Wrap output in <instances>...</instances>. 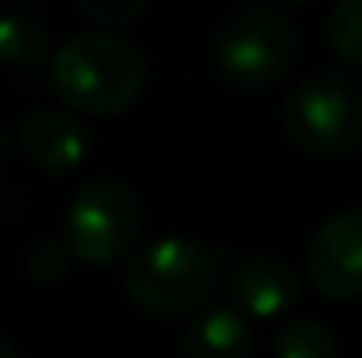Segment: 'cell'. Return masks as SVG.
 Wrapping results in <instances>:
<instances>
[{"label":"cell","instance_id":"8fae6325","mask_svg":"<svg viewBox=\"0 0 362 358\" xmlns=\"http://www.w3.org/2000/svg\"><path fill=\"white\" fill-rule=\"evenodd\" d=\"M274 358H338L334 334L317 320H292L274 338Z\"/></svg>","mask_w":362,"mask_h":358},{"label":"cell","instance_id":"30bf717a","mask_svg":"<svg viewBox=\"0 0 362 358\" xmlns=\"http://www.w3.org/2000/svg\"><path fill=\"white\" fill-rule=\"evenodd\" d=\"M49 60V25L32 7H11L0 14V64L35 71Z\"/></svg>","mask_w":362,"mask_h":358},{"label":"cell","instance_id":"52a82bcc","mask_svg":"<svg viewBox=\"0 0 362 358\" xmlns=\"http://www.w3.org/2000/svg\"><path fill=\"white\" fill-rule=\"evenodd\" d=\"M18 148L35 169L49 176H67L88 158L92 137L74 113L57 106H35L18 123Z\"/></svg>","mask_w":362,"mask_h":358},{"label":"cell","instance_id":"277c9868","mask_svg":"<svg viewBox=\"0 0 362 358\" xmlns=\"http://www.w3.org/2000/svg\"><path fill=\"white\" fill-rule=\"evenodd\" d=\"M285 137L313 158H341L362 148V78L345 67L306 74L281 99Z\"/></svg>","mask_w":362,"mask_h":358},{"label":"cell","instance_id":"8992f818","mask_svg":"<svg viewBox=\"0 0 362 358\" xmlns=\"http://www.w3.org/2000/svg\"><path fill=\"white\" fill-rule=\"evenodd\" d=\"M306 278L327 299L362 295V211L331 215L306 246Z\"/></svg>","mask_w":362,"mask_h":358},{"label":"cell","instance_id":"ba28073f","mask_svg":"<svg viewBox=\"0 0 362 358\" xmlns=\"http://www.w3.org/2000/svg\"><path fill=\"white\" fill-rule=\"evenodd\" d=\"M222 285H226L229 299L236 302V309L257 316V320H271V316L288 313L303 295L296 267L285 263L281 256H271V253L243 256L222 278Z\"/></svg>","mask_w":362,"mask_h":358},{"label":"cell","instance_id":"7a4b0ae2","mask_svg":"<svg viewBox=\"0 0 362 358\" xmlns=\"http://www.w3.org/2000/svg\"><path fill=\"white\" fill-rule=\"evenodd\" d=\"M222 288V260L194 239L165 236L141 246L127 270L123 292L148 316H187L208 309Z\"/></svg>","mask_w":362,"mask_h":358},{"label":"cell","instance_id":"6da1fadb","mask_svg":"<svg viewBox=\"0 0 362 358\" xmlns=\"http://www.w3.org/2000/svg\"><path fill=\"white\" fill-rule=\"evenodd\" d=\"M144 81L141 49L117 32H81L49 53V85L67 113L117 117L137 102Z\"/></svg>","mask_w":362,"mask_h":358},{"label":"cell","instance_id":"5b68a950","mask_svg":"<svg viewBox=\"0 0 362 358\" xmlns=\"http://www.w3.org/2000/svg\"><path fill=\"white\" fill-rule=\"evenodd\" d=\"M141 201L120 179L85 183L64 215V236L71 256L85 263H113L134 249L141 236Z\"/></svg>","mask_w":362,"mask_h":358},{"label":"cell","instance_id":"7c38bea8","mask_svg":"<svg viewBox=\"0 0 362 358\" xmlns=\"http://www.w3.org/2000/svg\"><path fill=\"white\" fill-rule=\"evenodd\" d=\"M327 42L345 64L362 67V0H341L331 11Z\"/></svg>","mask_w":362,"mask_h":358},{"label":"cell","instance_id":"4fadbf2b","mask_svg":"<svg viewBox=\"0 0 362 358\" xmlns=\"http://www.w3.org/2000/svg\"><path fill=\"white\" fill-rule=\"evenodd\" d=\"M71 270V249L60 242V239H39L28 246L25 253V274L32 285H60Z\"/></svg>","mask_w":362,"mask_h":358},{"label":"cell","instance_id":"2e32d148","mask_svg":"<svg viewBox=\"0 0 362 358\" xmlns=\"http://www.w3.org/2000/svg\"><path fill=\"white\" fill-rule=\"evenodd\" d=\"M4 148H7V141H4V133H0V155H4Z\"/></svg>","mask_w":362,"mask_h":358},{"label":"cell","instance_id":"5bb4252c","mask_svg":"<svg viewBox=\"0 0 362 358\" xmlns=\"http://www.w3.org/2000/svg\"><path fill=\"white\" fill-rule=\"evenodd\" d=\"M78 14L92 25V32H113L144 14V0H81Z\"/></svg>","mask_w":362,"mask_h":358},{"label":"cell","instance_id":"9a60e30c","mask_svg":"<svg viewBox=\"0 0 362 358\" xmlns=\"http://www.w3.org/2000/svg\"><path fill=\"white\" fill-rule=\"evenodd\" d=\"M0 358H25V355H21L11 341H4V338H0Z\"/></svg>","mask_w":362,"mask_h":358},{"label":"cell","instance_id":"9c48e42d","mask_svg":"<svg viewBox=\"0 0 362 358\" xmlns=\"http://www.w3.org/2000/svg\"><path fill=\"white\" fill-rule=\"evenodd\" d=\"M253 330L246 316L229 306L201 309L180 338V358H250Z\"/></svg>","mask_w":362,"mask_h":358},{"label":"cell","instance_id":"3957f363","mask_svg":"<svg viewBox=\"0 0 362 358\" xmlns=\"http://www.w3.org/2000/svg\"><path fill=\"white\" fill-rule=\"evenodd\" d=\"M215 71L233 92H267L288 78L299 56V28L274 4H243L215 35Z\"/></svg>","mask_w":362,"mask_h":358}]
</instances>
